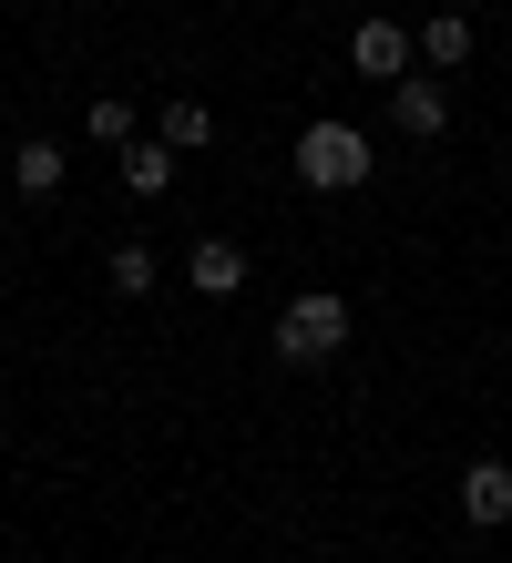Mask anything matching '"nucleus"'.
Listing matches in <instances>:
<instances>
[{
    "mask_svg": "<svg viewBox=\"0 0 512 563\" xmlns=\"http://www.w3.org/2000/svg\"><path fill=\"white\" fill-rule=\"evenodd\" d=\"M11 185H21V195H52V185H62V144H21V154H11Z\"/></svg>",
    "mask_w": 512,
    "mask_h": 563,
    "instance_id": "9d476101",
    "label": "nucleus"
},
{
    "mask_svg": "<svg viewBox=\"0 0 512 563\" xmlns=\"http://www.w3.org/2000/svg\"><path fill=\"white\" fill-rule=\"evenodd\" d=\"M154 134H164V144H175V154H195L205 134H216V113H205V103H195V92H175V103H164V123H154Z\"/></svg>",
    "mask_w": 512,
    "mask_h": 563,
    "instance_id": "6e6552de",
    "label": "nucleus"
},
{
    "mask_svg": "<svg viewBox=\"0 0 512 563\" xmlns=\"http://www.w3.org/2000/svg\"><path fill=\"white\" fill-rule=\"evenodd\" d=\"M349 62H359L369 82H410V31L400 21H359L349 31Z\"/></svg>",
    "mask_w": 512,
    "mask_h": 563,
    "instance_id": "7ed1b4c3",
    "label": "nucleus"
},
{
    "mask_svg": "<svg viewBox=\"0 0 512 563\" xmlns=\"http://www.w3.org/2000/svg\"><path fill=\"white\" fill-rule=\"evenodd\" d=\"M421 52L440 62V73H461V62H471V21H461V11H440V21L421 31Z\"/></svg>",
    "mask_w": 512,
    "mask_h": 563,
    "instance_id": "1a4fd4ad",
    "label": "nucleus"
},
{
    "mask_svg": "<svg viewBox=\"0 0 512 563\" xmlns=\"http://www.w3.org/2000/svg\"><path fill=\"white\" fill-rule=\"evenodd\" d=\"M154 287V246H113V297H144Z\"/></svg>",
    "mask_w": 512,
    "mask_h": 563,
    "instance_id": "f8f14e48",
    "label": "nucleus"
},
{
    "mask_svg": "<svg viewBox=\"0 0 512 563\" xmlns=\"http://www.w3.org/2000/svg\"><path fill=\"white\" fill-rule=\"evenodd\" d=\"M123 185L133 195H164V185H175V144H164V134L154 144H123Z\"/></svg>",
    "mask_w": 512,
    "mask_h": 563,
    "instance_id": "0eeeda50",
    "label": "nucleus"
},
{
    "mask_svg": "<svg viewBox=\"0 0 512 563\" xmlns=\"http://www.w3.org/2000/svg\"><path fill=\"white\" fill-rule=\"evenodd\" d=\"M461 512L482 522V533L512 522V461H471V472H461Z\"/></svg>",
    "mask_w": 512,
    "mask_h": 563,
    "instance_id": "39448f33",
    "label": "nucleus"
},
{
    "mask_svg": "<svg viewBox=\"0 0 512 563\" xmlns=\"http://www.w3.org/2000/svg\"><path fill=\"white\" fill-rule=\"evenodd\" d=\"M390 123H400L410 144H431L440 123H451V92H440V82H400V92H390Z\"/></svg>",
    "mask_w": 512,
    "mask_h": 563,
    "instance_id": "423d86ee",
    "label": "nucleus"
},
{
    "mask_svg": "<svg viewBox=\"0 0 512 563\" xmlns=\"http://www.w3.org/2000/svg\"><path fill=\"white\" fill-rule=\"evenodd\" d=\"M83 123H92V144H133V103H123V92H102Z\"/></svg>",
    "mask_w": 512,
    "mask_h": 563,
    "instance_id": "9b49d317",
    "label": "nucleus"
},
{
    "mask_svg": "<svg viewBox=\"0 0 512 563\" xmlns=\"http://www.w3.org/2000/svg\"><path fill=\"white\" fill-rule=\"evenodd\" d=\"M185 277H195V297H236V287L257 277V256L226 246V236H205V246H185Z\"/></svg>",
    "mask_w": 512,
    "mask_h": 563,
    "instance_id": "20e7f679",
    "label": "nucleus"
},
{
    "mask_svg": "<svg viewBox=\"0 0 512 563\" xmlns=\"http://www.w3.org/2000/svg\"><path fill=\"white\" fill-rule=\"evenodd\" d=\"M349 349V297H328V287H307L287 297V318H277V358L287 369H318V358Z\"/></svg>",
    "mask_w": 512,
    "mask_h": 563,
    "instance_id": "f03ea898",
    "label": "nucleus"
},
{
    "mask_svg": "<svg viewBox=\"0 0 512 563\" xmlns=\"http://www.w3.org/2000/svg\"><path fill=\"white\" fill-rule=\"evenodd\" d=\"M287 164H297V185H318V195H359L369 185V134L359 123H307Z\"/></svg>",
    "mask_w": 512,
    "mask_h": 563,
    "instance_id": "f257e3e1",
    "label": "nucleus"
}]
</instances>
